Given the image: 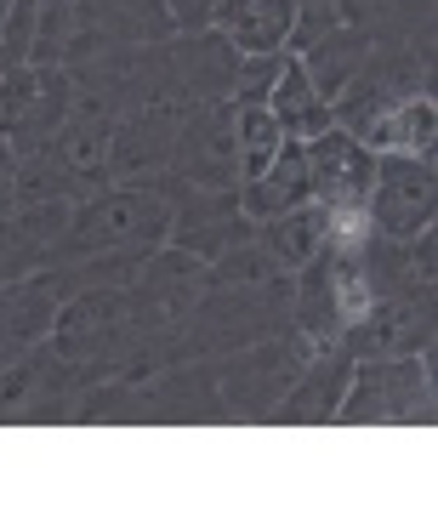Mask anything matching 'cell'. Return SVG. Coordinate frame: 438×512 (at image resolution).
<instances>
[{
	"mask_svg": "<svg viewBox=\"0 0 438 512\" xmlns=\"http://www.w3.org/2000/svg\"><path fill=\"white\" fill-rule=\"evenodd\" d=\"M18 205V154L0 143V217Z\"/></svg>",
	"mask_w": 438,
	"mask_h": 512,
	"instance_id": "30",
	"label": "cell"
},
{
	"mask_svg": "<svg viewBox=\"0 0 438 512\" xmlns=\"http://www.w3.org/2000/svg\"><path fill=\"white\" fill-rule=\"evenodd\" d=\"M211 29L239 46V57L256 52H285L296 29V0H217L211 12Z\"/></svg>",
	"mask_w": 438,
	"mask_h": 512,
	"instance_id": "22",
	"label": "cell"
},
{
	"mask_svg": "<svg viewBox=\"0 0 438 512\" xmlns=\"http://www.w3.org/2000/svg\"><path fill=\"white\" fill-rule=\"evenodd\" d=\"M353 137L370 154H438V103L433 97H404L393 109H376L353 126Z\"/></svg>",
	"mask_w": 438,
	"mask_h": 512,
	"instance_id": "23",
	"label": "cell"
},
{
	"mask_svg": "<svg viewBox=\"0 0 438 512\" xmlns=\"http://www.w3.org/2000/svg\"><path fill=\"white\" fill-rule=\"evenodd\" d=\"M205 291V262L177 251V245H154L143 256V268L120 285L126 319L137 325V336H177V325L188 319V308Z\"/></svg>",
	"mask_w": 438,
	"mask_h": 512,
	"instance_id": "9",
	"label": "cell"
},
{
	"mask_svg": "<svg viewBox=\"0 0 438 512\" xmlns=\"http://www.w3.org/2000/svg\"><path fill=\"white\" fill-rule=\"evenodd\" d=\"M251 234V217L239 211V188H177V205H171V228H165V245L211 262L217 251H228L234 239Z\"/></svg>",
	"mask_w": 438,
	"mask_h": 512,
	"instance_id": "14",
	"label": "cell"
},
{
	"mask_svg": "<svg viewBox=\"0 0 438 512\" xmlns=\"http://www.w3.org/2000/svg\"><path fill=\"white\" fill-rule=\"evenodd\" d=\"M171 18L160 0H74V57L103 52V46H154L171 40Z\"/></svg>",
	"mask_w": 438,
	"mask_h": 512,
	"instance_id": "16",
	"label": "cell"
},
{
	"mask_svg": "<svg viewBox=\"0 0 438 512\" xmlns=\"http://www.w3.org/2000/svg\"><path fill=\"white\" fill-rule=\"evenodd\" d=\"M433 336H438L433 291L376 296V302L342 330V348L353 353V359H404V353H427Z\"/></svg>",
	"mask_w": 438,
	"mask_h": 512,
	"instance_id": "13",
	"label": "cell"
},
{
	"mask_svg": "<svg viewBox=\"0 0 438 512\" xmlns=\"http://www.w3.org/2000/svg\"><path fill=\"white\" fill-rule=\"evenodd\" d=\"M171 74H177V92L188 103H222L234 92V69H239V46L222 29H188L171 35Z\"/></svg>",
	"mask_w": 438,
	"mask_h": 512,
	"instance_id": "19",
	"label": "cell"
},
{
	"mask_svg": "<svg viewBox=\"0 0 438 512\" xmlns=\"http://www.w3.org/2000/svg\"><path fill=\"white\" fill-rule=\"evenodd\" d=\"M177 177H148V183H109L92 200L69 211V234L57 262H86V256H114V251H154L165 245L171 205H177Z\"/></svg>",
	"mask_w": 438,
	"mask_h": 512,
	"instance_id": "1",
	"label": "cell"
},
{
	"mask_svg": "<svg viewBox=\"0 0 438 512\" xmlns=\"http://www.w3.org/2000/svg\"><path fill=\"white\" fill-rule=\"evenodd\" d=\"M251 234H256L262 251L274 256V268L296 274V268L313 262L319 245H325V211H319V205H296V211H279V217L251 222Z\"/></svg>",
	"mask_w": 438,
	"mask_h": 512,
	"instance_id": "24",
	"label": "cell"
},
{
	"mask_svg": "<svg viewBox=\"0 0 438 512\" xmlns=\"http://www.w3.org/2000/svg\"><path fill=\"white\" fill-rule=\"evenodd\" d=\"M365 217L387 239H410L421 228H433V217H438V160L433 154H376Z\"/></svg>",
	"mask_w": 438,
	"mask_h": 512,
	"instance_id": "10",
	"label": "cell"
},
{
	"mask_svg": "<svg viewBox=\"0 0 438 512\" xmlns=\"http://www.w3.org/2000/svg\"><path fill=\"white\" fill-rule=\"evenodd\" d=\"M285 325H291V274H268L262 285H211L177 325L171 353L177 359H222V353L251 348Z\"/></svg>",
	"mask_w": 438,
	"mask_h": 512,
	"instance_id": "2",
	"label": "cell"
},
{
	"mask_svg": "<svg viewBox=\"0 0 438 512\" xmlns=\"http://www.w3.org/2000/svg\"><path fill=\"white\" fill-rule=\"evenodd\" d=\"M279 63H285V52L239 57V69H234V92H228V103H234V109H245V103H268V92H274V80H279Z\"/></svg>",
	"mask_w": 438,
	"mask_h": 512,
	"instance_id": "29",
	"label": "cell"
},
{
	"mask_svg": "<svg viewBox=\"0 0 438 512\" xmlns=\"http://www.w3.org/2000/svg\"><path fill=\"white\" fill-rule=\"evenodd\" d=\"M308 143V177H313V205H365L370 177H376V154H370L353 131L325 126L302 137Z\"/></svg>",
	"mask_w": 438,
	"mask_h": 512,
	"instance_id": "17",
	"label": "cell"
},
{
	"mask_svg": "<svg viewBox=\"0 0 438 512\" xmlns=\"http://www.w3.org/2000/svg\"><path fill=\"white\" fill-rule=\"evenodd\" d=\"M69 211L74 205L63 200H23L0 217V285L52 268L69 234Z\"/></svg>",
	"mask_w": 438,
	"mask_h": 512,
	"instance_id": "15",
	"label": "cell"
},
{
	"mask_svg": "<svg viewBox=\"0 0 438 512\" xmlns=\"http://www.w3.org/2000/svg\"><path fill=\"white\" fill-rule=\"evenodd\" d=\"M433 370V348L404 353V359H353L347 393L330 421H342V427H433Z\"/></svg>",
	"mask_w": 438,
	"mask_h": 512,
	"instance_id": "4",
	"label": "cell"
},
{
	"mask_svg": "<svg viewBox=\"0 0 438 512\" xmlns=\"http://www.w3.org/2000/svg\"><path fill=\"white\" fill-rule=\"evenodd\" d=\"M404 97H433V40H376L353 80L330 97V126L353 131L359 120Z\"/></svg>",
	"mask_w": 438,
	"mask_h": 512,
	"instance_id": "6",
	"label": "cell"
},
{
	"mask_svg": "<svg viewBox=\"0 0 438 512\" xmlns=\"http://www.w3.org/2000/svg\"><path fill=\"white\" fill-rule=\"evenodd\" d=\"M268 109H274V120H279L285 137H313V131L330 126V103L313 92V80H308V69H302V57L296 52H285V63H279V80H274V92H268Z\"/></svg>",
	"mask_w": 438,
	"mask_h": 512,
	"instance_id": "25",
	"label": "cell"
},
{
	"mask_svg": "<svg viewBox=\"0 0 438 512\" xmlns=\"http://www.w3.org/2000/svg\"><path fill=\"white\" fill-rule=\"evenodd\" d=\"M0 365H6V359H0Z\"/></svg>",
	"mask_w": 438,
	"mask_h": 512,
	"instance_id": "31",
	"label": "cell"
},
{
	"mask_svg": "<svg viewBox=\"0 0 438 512\" xmlns=\"http://www.w3.org/2000/svg\"><path fill=\"white\" fill-rule=\"evenodd\" d=\"M69 52H74V0H40L29 63H69Z\"/></svg>",
	"mask_w": 438,
	"mask_h": 512,
	"instance_id": "28",
	"label": "cell"
},
{
	"mask_svg": "<svg viewBox=\"0 0 438 512\" xmlns=\"http://www.w3.org/2000/svg\"><path fill=\"white\" fill-rule=\"evenodd\" d=\"M109 137L114 114H103L97 103H74V114L63 126L18 160V205L23 200H63L80 205L92 200L97 188H109Z\"/></svg>",
	"mask_w": 438,
	"mask_h": 512,
	"instance_id": "3",
	"label": "cell"
},
{
	"mask_svg": "<svg viewBox=\"0 0 438 512\" xmlns=\"http://www.w3.org/2000/svg\"><path fill=\"white\" fill-rule=\"evenodd\" d=\"M268 274H285V268H274V256L256 245V234H245V239H234L228 251H217L205 262V291H211V285H262Z\"/></svg>",
	"mask_w": 438,
	"mask_h": 512,
	"instance_id": "27",
	"label": "cell"
},
{
	"mask_svg": "<svg viewBox=\"0 0 438 512\" xmlns=\"http://www.w3.org/2000/svg\"><path fill=\"white\" fill-rule=\"evenodd\" d=\"M80 92L63 63H18L0 74V143L12 154H35L63 120L74 114Z\"/></svg>",
	"mask_w": 438,
	"mask_h": 512,
	"instance_id": "8",
	"label": "cell"
},
{
	"mask_svg": "<svg viewBox=\"0 0 438 512\" xmlns=\"http://www.w3.org/2000/svg\"><path fill=\"white\" fill-rule=\"evenodd\" d=\"M188 97H154L137 109L114 114V137H109V183H148L171 165L177 131H183Z\"/></svg>",
	"mask_w": 438,
	"mask_h": 512,
	"instance_id": "11",
	"label": "cell"
},
{
	"mask_svg": "<svg viewBox=\"0 0 438 512\" xmlns=\"http://www.w3.org/2000/svg\"><path fill=\"white\" fill-rule=\"evenodd\" d=\"M165 177L188 188H239V143H234V103H188L177 148Z\"/></svg>",
	"mask_w": 438,
	"mask_h": 512,
	"instance_id": "12",
	"label": "cell"
},
{
	"mask_svg": "<svg viewBox=\"0 0 438 512\" xmlns=\"http://www.w3.org/2000/svg\"><path fill=\"white\" fill-rule=\"evenodd\" d=\"M63 69H69L74 92L86 97V103H97L103 114H126V109H137V103H154V97L177 92L171 46H165V40H154V46H103V52L74 57Z\"/></svg>",
	"mask_w": 438,
	"mask_h": 512,
	"instance_id": "7",
	"label": "cell"
},
{
	"mask_svg": "<svg viewBox=\"0 0 438 512\" xmlns=\"http://www.w3.org/2000/svg\"><path fill=\"white\" fill-rule=\"evenodd\" d=\"M296 205H313V177H308V143L302 137H285L279 154L268 160L262 177L239 183V211L251 222L279 217V211H296Z\"/></svg>",
	"mask_w": 438,
	"mask_h": 512,
	"instance_id": "21",
	"label": "cell"
},
{
	"mask_svg": "<svg viewBox=\"0 0 438 512\" xmlns=\"http://www.w3.org/2000/svg\"><path fill=\"white\" fill-rule=\"evenodd\" d=\"M143 387H148V421H171V427L228 421L217 393V359H171L154 376H143Z\"/></svg>",
	"mask_w": 438,
	"mask_h": 512,
	"instance_id": "18",
	"label": "cell"
},
{
	"mask_svg": "<svg viewBox=\"0 0 438 512\" xmlns=\"http://www.w3.org/2000/svg\"><path fill=\"white\" fill-rule=\"evenodd\" d=\"M347 376H353V353H347L342 342L313 348V359L302 365V376L285 387V399L274 404L268 421H285V427H325V421L336 416L342 393H347Z\"/></svg>",
	"mask_w": 438,
	"mask_h": 512,
	"instance_id": "20",
	"label": "cell"
},
{
	"mask_svg": "<svg viewBox=\"0 0 438 512\" xmlns=\"http://www.w3.org/2000/svg\"><path fill=\"white\" fill-rule=\"evenodd\" d=\"M234 143H239V183L262 177L268 160L279 154V143H285L274 109H268V103H245V109H234Z\"/></svg>",
	"mask_w": 438,
	"mask_h": 512,
	"instance_id": "26",
	"label": "cell"
},
{
	"mask_svg": "<svg viewBox=\"0 0 438 512\" xmlns=\"http://www.w3.org/2000/svg\"><path fill=\"white\" fill-rule=\"evenodd\" d=\"M308 359H313V342L291 325L274 330V336H262V342H251V348H239V353H222L217 359L222 416L228 421H268Z\"/></svg>",
	"mask_w": 438,
	"mask_h": 512,
	"instance_id": "5",
	"label": "cell"
}]
</instances>
